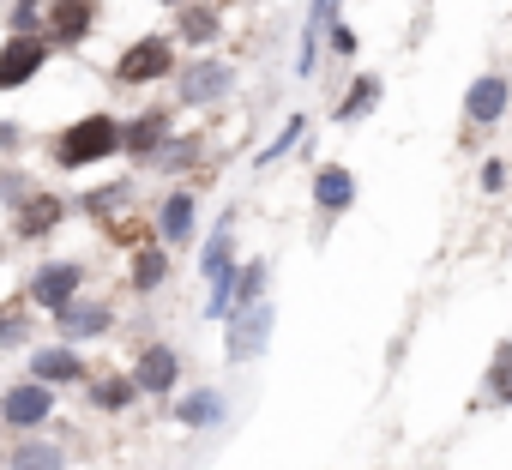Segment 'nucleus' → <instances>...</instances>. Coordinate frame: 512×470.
I'll return each mask as SVG.
<instances>
[{"label": "nucleus", "mask_w": 512, "mask_h": 470, "mask_svg": "<svg viewBox=\"0 0 512 470\" xmlns=\"http://www.w3.org/2000/svg\"><path fill=\"white\" fill-rule=\"evenodd\" d=\"M109 79L127 85V91H145V85H157V79H175V37H163V31L133 37V43L115 55Z\"/></svg>", "instance_id": "1"}, {"label": "nucleus", "mask_w": 512, "mask_h": 470, "mask_svg": "<svg viewBox=\"0 0 512 470\" xmlns=\"http://www.w3.org/2000/svg\"><path fill=\"white\" fill-rule=\"evenodd\" d=\"M55 43L43 31H13L7 43H0V91H25L43 67H49Z\"/></svg>", "instance_id": "5"}, {"label": "nucleus", "mask_w": 512, "mask_h": 470, "mask_svg": "<svg viewBox=\"0 0 512 470\" xmlns=\"http://www.w3.org/2000/svg\"><path fill=\"white\" fill-rule=\"evenodd\" d=\"M235 272V211H223L217 217V229L205 235V248H199V278L211 284V278H229Z\"/></svg>", "instance_id": "16"}, {"label": "nucleus", "mask_w": 512, "mask_h": 470, "mask_svg": "<svg viewBox=\"0 0 512 470\" xmlns=\"http://www.w3.org/2000/svg\"><path fill=\"white\" fill-rule=\"evenodd\" d=\"M506 175H512V169H506L500 157H482V193H500V187H506Z\"/></svg>", "instance_id": "32"}, {"label": "nucleus", "mask_w": 512, "mask_h": 470, "mask_svg": "<svg viewBox=\"0 0 512 470\" xmlns=\"http://www.w3.org/2000/svg\"><path fill=\"white\" fill-rule=\"evenodd\" d=\"M43 25V0H13V31H37Z\"/></svg>", "instance_id": "30"}, {"label": "nucleus", "mask_w": 512, "mask_h": 470, "mask_svg": "<svg viewBox=\"0 0 512 470\" xmlns=\"http://www.w3.org/2000/svg\"><path fill=\"white\" fill-rule=\"evenodd\" d=\"M217 31H223V13L211 7V0H181V7H175V37H181L187 49L217 43Z\"/></svg>", "instance_id": "15"}, {"label": "nucleus", "mask_w": 512, "mask_h": 470, "mask_svg": "<svg viewBox=\"0 0 512 470\" xmlns=\"http://www.w3.org/2000/svg\"><path fill=\"white\" fill-rule=\"evenodd\" d=\"M121 199H127V187L115 181V187H103V193H91V199H85V211H91V217H103V211H109V205H121Z\"/></svg>", "instance_id": "33"}, {"label": "nucleus", "mask_w": 512, "mask_h": 470, "mask_svg": "<svg viewBox=\"0 0 512 470\" xmlns=\"http://www.w3.org/2000/svg\"><path fill=\"white\" fill-rule=\"evenodd\" d=\"M85 290V266L79 260H49V266H37L31 272V284H25V302L31 308H43V314H55L61 302H73Z\"/></svg>", "instance_id": "6"}, {"label": "nucleus", "mask_w": 512, "mask_h": 470, "mask_svg": "<svg viewBox=\"0 0 512 470\" xmlns=\"http://www.w3.org/2000/svg\"><path fill=\"white\" fill-rule=\"evenodd\" d=\"M97 19H103V0H43V37L55 49H79L97 37Z\"/></svg>", "instance_id": "4"}, {"label": "nucleus", "mask_w": 512, "mask_h": 470, "mask_svg": "<svg viewBox=\"0 0 512 470\" xmlns=\"http://www.w3.org/2000/svg\"><path fill=\"white\" fill-rule=\"evenodd\" d=\"M163 139H169V109H145V115L121 121V151H127V157H139V163H145Z\"/></svg>", "instance_id": "17"}, {"label": "nucleus", "mask_w": 512, "mask_h": 470, "mask_svg": "<svg viewBox=\"0 0 512 470\" xmlns=\"http://www.w3.org/2000/svg\"><path fill=\"white\" fill-rule=\"evenodd\" d=\"M157 7H181V0H157Z\"/></svg>", "instance_id": "35"}, {"label": "nucleus", "mask_w": 512, "mask_h": 470, "mask_svg": "<svg viewBox=\"0 0 512 470\" xmlns=\"http://www.w3.org/2000/svg\"><path fill=\"white\" fill-rule=\"evenodd\" d=\"M25 193H31V181H25L19 169H0V199H7V205H19Z\"/></svg>", "instance_id": "31"}, {"label": "nucleus", "mask_w": 512, "mask_h": 470, "mask_svg": "<svg viewBox=\"0 0 512 470\" xmlns=\"http://www.w3.org/2000/svg\"><path fill=\"white\" fill-rule=\"evenodd\" d=\"M7 470H67V452H61L55 440H37V434H25V440L13 446Z\"/></svg>", "instance_id": "23"}, {"label": "nucleus", "mask_w": 512, "mask_h": 470, "mask_svg": "<svg viewBox=\"0 0 512 470\" xmlns=\"http://www.w3.org/2000/svg\"><path fill=\"white\" fill-rule=\"evenodd\" d=\"M169 416H175L181 428H217V422L229 416V398H223L217 386H199V392H187V398H181Z\"/></svg>", "instance_id": "19"}, {"label": "nucleus", "mask_w": 512, "mask_h": 470, "mask_svg": "<svg viewBox=\"0 0 512 470\" xmlns=\"http://www.w3.org/2000/svg\"><path fill=\"white\" fill-rule=\"evenodd\" d=\"M133 398H139L133 374H109V380H91V404H97L103 416H121V410H127Z\"/></svg>", "instance_id": "25"}, {"label": "nucleus", "mask_w": 512, "mask_h": 470, "mask_svg": "<svg viewBox=\"0 0 512 470\" xmlns=\"http://www.w3.org/2000/svg\"><path fill=\"white\" fill-rule=\"evenodd\" d=\"M326 43H332V55H344V61H350V55H356V31H350V25H344V19H338V13H332V19H326Z\"/></svg>", "instance_id": "29"}, {"label": "nucleus", "mask_w": 512, "mask_h": 470, "mask_svg": "<svg viewBox=\"0 0 512 470\" xmlns=\"http://www.w3.org/2000/svg\"><path fill=\"white\" fill-rule=\"evenodd\" d=\"M55 326H61L67 344H85V338H103V332L115 326V308H109V302H85V296H73V302L55 308Z\"/></svg>", "instance_id": "11"}, {"label": "nucleus", "mask_w": 512, "mask_h": 470, "mask_svg": "<svg viewBox=\"0 0 512 470\" xmlns=\"http://www.w3.org/2000/svg\"><path fill=\"white\" fill-rule=\"evenodd\" d=\"M175 380H181V350L175 344H145L139 362H133V386L151 392V398H163Z\"/></svg>", "instance_id": "13"}, {"label": "nucleus", "mask_w": 512, "mask_h": 470, "mask_svg": "<svg viewBox=\"0 0 512 470\" xmlns=\"http://www.w3.org/2000/svg\"><path fill=\"white\" fill-rule=\"evenodd\" d=\"M25 145V127L19 121H0V151H19Z\"/></svg>", "instance_id": "34"}, {"label": "nucleus", "mask_w": 512, "mask_h": 470, "mask_svg": "<svg viewBox=\"0 0 512 470\" xmlns=\"http://www.w3.org/2000/svg\"><path fill=\"white\" fill-rule=\"evenodd\" d=\"M121 151V121L115 115H85V121H73L61 139H55V163L61 169H91V163H109Z\"/></svg>", "instance_id": "2"}, {"label": "nucleus", "mask_w": 512, "mask_h": 470, "mask_svg": "<svg viewBox=\"0 0 512 470\" xmlns=\"http://www.w3.org/2000/svg\"><path fill=\"white\" fill-rule=\"evenodd\" d=\"M314 205H320V217H344V211L356 205V175H350L344 163H326V169L314 175Z\"/></svg>", "instance_id": "18"}, {"label": "nucleus", "mask_w": 512, "mask_h": 470, "mask_svg": "<svg viewBox=\"0 0 512 470\" xmlns=\"http://www.w3.org/2000/svg\"><path fill=\"white\" fill-rule=\"evenodd\" d=\"M49 416H55V386H43V380H19V386L0 392V422L19 428V434L43 428Z\"/></svg>", "instance_id": "7"}, {"label": "nucleus", "mask_w": 512, "mask_h": 470, "mask_svg": "<svg viewBox=\"0 0 512 470\" xmlns=\"http://www.w3.org/2000/svg\"><path fill=\"white\" fill-rule=\"evenodd\" d=\"M193 217H199L193 187H169L163 205H157V242H163V248H187V242H193Z\"/></svg>", "instance_id": "10"}, {"label": "nucleus", "mask_w": 512, "mask_h": 470, "mask_svg": "<svg viewBox=\"0 0 512 470\" xmlns=\"http://www.w3.org/2000/svg\"><path fill=\"white\" fill-rule=\"evenodd\" d=\"M302 133H308V115H290V121H284V133L260 151V169H266V163H278V157H290V151L302 145Z\"/></svg>", "instance_id": "28"}, {"label": "nucleus", "mask_w": 512, "mask_h": 470, "mask_svg": "<svg viewBox=\"0 0 512 470\" xmlns=\"http://www.w3.org/2000/svg\"><path fill=\"white\" fill-rule=\"evenodd\" d=\"M272 332H278V314H272L266 296H260V302H241V308L223 314V356H229L235 368H241V362H260L266 344H272Z\"/></svg>", "instance_id": "3"}, {"label": "nucleus", "mask_w": 512, "mask_h": 470, "mask_svg": "<svg viewBox=\"0 0 512 470\" xmlns=\"http://www.w3.org/2000/svg\"><path fill=\"white\" fill-rule=\"evenodd\" d=\"M235 91V67L229 61H193L181 79H175V97L187 103V109H211V103H223Z\"/></svg>", "instance_id": "8"}, {"label": "nucleus", "mask_w": 512, "mask_h": 470, "mask_svg": "<svg viewBox=\"0 0 512 470\" xmlns=\"http://www.w3.org/2000/svg\"><path fill=\"white\" fill-rule=\"evenodd\" d=\"M31 302L19 296V302H7V308H0V350H13V344H25L31 338Z\"/></svg>", "instance_id": "27"}, {"label": "nucleus", "mask_w": 512, "mask_h": 470, "mask_svg": "<svg viewBox=\"0 0 512 470\" xmlns=\"http://www.w3.org/2000/svg\"><path fill=\"white\" fill-rule=\"evenodd\" d=\"M67 223V199L61 193H25L19 205H13V235H19V242H49V235Z\"/></svg>", "instance_id": "9"}, {"label": "nucleus", "mask_w": 512, "mask_h": 470, "mask_svg": "<svg viewBox=\"0 0 512 470\" xmlns=\"http://www.w3.org/2000/svg\"><path fill=\"white\" fill-rule=\"evenodd\" d=\"M380 97H386V85H380L374 73H356V79H350V91H344V103L332 109V115H338V127H350V121L374 115V103H380Z\"/></svg>", "instance_id": "20"}, {"label": "nucleus", "mask_w": 512, "mask_h": 470, "mask_svg": "<svg viewBox=\"0 0 512 470\" xmlns=\"http://www.w3.org/2000/svg\"><path fill=\"white\" fill-rule=\"evenodd\" d=\"M139 296H151V290H163L169 284V248L163 242H145L139 254H133V278H127Z\"/></svg>", "instance_id": "21"}, {"label": "nucleus", "mask_w": 512, "mask_h": 470, "mask_svg": "<svg viewBox=\"0 0 512 470\" xmlns=\"http://www.w3.org/2000/svg\"><path fill=\"white\" fill-rule=\"evenodd\" d=\"M482 404H494V410L512 404V338L494 344V362H488V374H482Z\"/></svg>", "instance_id": "22"}, {"label": "nucleus", "mask_w": 512, "mask_h": 470, "mask_svg": "<svg viewBox=\"0 0 512 470\" xmlns=\"http://www.w3.org/2000/svg\"><path fill=\"white\" fill-rule=\"evenodd\" d=\"M506 103H512V79H506V73H482V79L464 91V121H470V127H494V121L506 115Z\"/></svg>", "instance_id": "12"}, {"label": "nucleus", "mask_w": 512, "mask_h": 470, "mask_svg": "<svg viewBox=\"0 0 512 470\" xmlns=\"http://www.w3.org/2000/svg\"><path fill=\"white\" fill-rule=\"evenodd\" d=\"M326 19H332V0H308V31H302V49H296V73H302V79H308V73H314V61H320Z\"/></svg>", "instance_id": "24"}, {"label": "nucleus", "mask_w": 512, "mask_h": 470, "mask_svg": "<svg viewBox=\"0 0 512 470\" xmlns=\"http://www.w3.org/2000/svg\"><path fill=\"white\" fill-rule=\"evenodd\" d=\"M266 284H272V266H266V260H247V266H235V296H229V308H241V302H260V296H266Z\"/></svg>", "instance_id": "26"}, {"label": "nucleus", "mask_w": 512, "mask_h": 470, "mask_svg": "<svg viewBox=\"0 0 512 470\" xmlns=\"http://www.w3.org/2000/svg\"><path fill=\"white\" fill-rule=\"evenodd\" d=\"M31 380H43V386H79V380H85V356H79V344L31 350Z\"/></svg>", "instance_id": "14"}]
</instances>
